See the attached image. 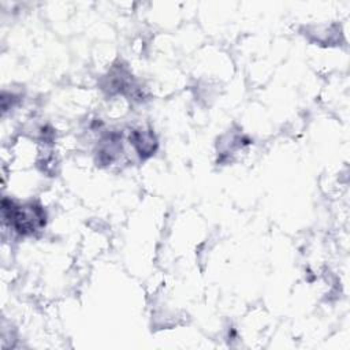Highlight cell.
Wrapping results in <instances>:
<instances>
[{
  "instance_id": "cell-1",
  "label": "cell",
  "mask_w": 350,
  "mask_h": 350,
  "mask_svg": "<svg viewBox=\"0 0 350 350\" xmlns=\"http://www.w3.org/2000/svg\"><path fill=\"white\" fill-rule=\"evenodd\" d=\"M11 221L19 234H33L45 224V215L40 206L26 205L11 209Z\"/></svg>"
},
{
  "instance_id": "cell-2",
  "label": "cell",
  "mask_w": 350,
  "mask_h": 350,
  "mask_svg": "<svg viewBox=\"0 0 350 350\" xmlns=\"http://www.w3.org/2000/svg\"><path fill=\"white\" fill-rule=\"evenodd\" d=\"M133 144L135 145L138 153L142 154H150L153 153V137L152 134L146 133V131H134V137H133Z\"/></svg>"
}]
</instances>
